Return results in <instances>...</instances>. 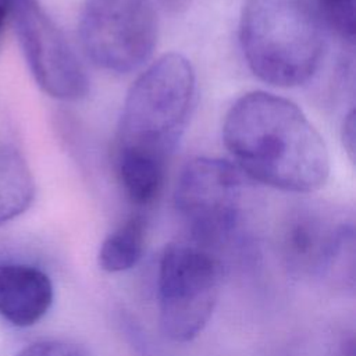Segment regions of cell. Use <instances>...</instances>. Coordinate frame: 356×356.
<instances>
[{"mask_svg":"<svg viewBox=\"0 0 356 356\" xmlns=\"http://www.w3.org/2000/svg\"><path fill=\"white\" fill-rule=\"evenodd\" d=\"M222 140L236 168L267 186L309 193L328 178L323 138L302 110L281 96L263 90L241 96L225 114Z\"/></svg>","mask_w":356,"mask_h":356,"instance_id":"cell-1","label":"cell"},{"mask_svg":"<svg viewBox=\"0 0 356 356\" xmlns=\"http://www.w3.org/2000/svg\"><path fill=\"white\" fill-rule=\"evenodd\" d=\"M317 15L339 35L343 40L353 43L356 35L355 0H314Z\"/></svg>","mask_w":356,"mask_h":356,"instance_id":"cell-11","label":"cell"},{"mask_svg":"<svg viewBox=\"0 0 356 356\" xmlns=\"http://www.w3.org/2000/svg\"><path fill=\"white\" fill-rule=\"evenodd\" d=\"M239 42L252 72L280 88L306 83L325 51L320 17L303 0H248Z\"/></svg>","mask_w":356,"mask_h":356,"instance_id":"cell-3","label":"cell"},{"mask_svg":"<svg viewBox=\"0 0 356 356\" xmlns=\"http://www.w3.org/2000/svg\"><path fill=\"white\" fill-rule=\"evenodd\" d=\"M78 35L92 64L111 74H129L154 51L157 14L150 0H86Z\"/></svg>","mask_w":356,"mask_h":356,"instance_id":"cell-5","label":"cell"},{"mask_svg":"<svg viewBox=\"0 0 356 356\" xmlns=\"http://www.w3.org/2000/svg\"><path fill=\"white\" fill-rule=\"evenodd\" d=\"M221 284L217 257L197 242L165 246L159 263V316L165 337L175 342L196 338L216 307Z\"/></svg>","mask_w":356,"mask_h":356,"instance_id":"cell-4","label":"cell"},{"mask_svg":"<svg viewBox=\"0 0 356 356\" xmlns=\"http://www.w3.org/2000/svg\"><path fill=\"white\" fill-rule=\"evenodd\" d=\"M15 356H88L79 346L64 341H40L21 349Z\"/></svg>","mask_w":356,"mask_h":356,"instance_id":"cell-12","label":"cell"},{"mask_svg":"<svg viewBox=\"0 0 356 356\" xmlns=\"http://www.w3.org/2000/svg\"><path fill=\"white\" fill-rule=\"evenodd\" d=\"M243 181L236 167L211 157H196L182 168L174 192L175 207L195 242L209 246L227 239L236 228Z\"/></svg>","mask_w":356,"mask_h":356,"instance_id":"cell-6","label":"cell"},{"mask_svg":"<svg viewBox=\"0 0 356 356\" xmlns=\"http://www.w3.org/2000/svg\"><path fill=\"white\" fill-rule=\"evenodd\" d=\"M10 21L25 63L46 95L70 102L88 93L81 60L38 0H13Z\"/></svg>","mask_w":356,"mask_h":356,"instance_id":"cell-7","label":"cell"},{"mask_svg":"<svg viewBox=\"0 0 356 356\" xmlns=\"http://www.w3.org/2000/svg\"><path fill=\"white\" fill-rule=\"evenodd\" d=\"M33 197L35 181L24 154L0 140V225L25 213Z\"/></svg>","mask_w":356,"mask_h":356,"instance_id":"cell-9","label":"cell"},{"mask_svg":"<svg viewBox=\"0 0 356 356\" xmlns=\"http://www.w3.org/2000/svg\"><path fill=\"white\" fill-rule=\"evenodd\" d=\"M195 89V71L184 56L168 53L152 63L125 97L115 157L167 167L189 120Z\"/></svg>","mask_w":356,"mask_h":356,"instance_id":"cell-2","label":"cell"},{"mask_svg":"<svg viewBox=\"0 0 356 356\" xmlns=\"http://www.w3.org/2000/svg\"><path fill=\"white\" fill-rule=\"evenodd\" d=\"M11 6H13V0H0V39L6 28V24L10 21Z\"/></svg>","mask_w":356,"mask_h":356,"instance_id":"cell-14","label":"cell"},{"mask_svg":"<svg viewBox=\"0 0 356 356\" xmlns=\"http://www.w3.org/2000/svg\"><path fill=\"white\" fill-rule=\"evenodd\" d=\"M343 142L350 153V157H353V143H355V120H353V111H350L345 120L343 124Z\"/></svg>","mask_w":356,"mask_h":356,"instance_id":"cell-13","label":"cell"},{"mask_svg":"<svg viewBox=\"0 0 356 356\" xmlns=\"http://www.w3.org/2000/svg\"><path fill=\"white\" fill-rule=\"evenodd\" d=\"M53 303V284L38 267L0 264V314L15 327L36 324Z\"/></svg>","mask_w":356,"mask_h":356,"instance_id":"cell-8","label":"cell"},{"mask_svg":"<svg viewBox=\"0 0 356 356\" xmlns=\"http://www.w3.org/2000/svg\"><path fill=\"white\" fill-rule=\"evenodd\" d=\"M146 220L136 214L127 218L102 242L97 263L107 273L132 268L140 260L146 243Z\"/></svg>","mask_w":356,"mask_h":356,"instance_id":"cell-10","label":"cell"}]
</instances>
